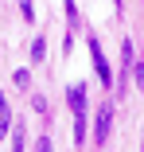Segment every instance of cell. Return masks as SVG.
<instances>
[{"instance_id":"cell-11","label":"cell","mask_w":144,"mask_h":152,"mask_svg":"<svg viewBox=\"0 0 144 152\" xmlns=\"http://www.w3.org/2000/svg\"><path fill=\"white\" fill-rule=\"evenodd\" d=\"M132 78H136V86L144 90V58H140V63H132Z\"/></svg>"},{"instance_id":"cell-10","label":"cell","mask_w":144,"mask_h":152,"mask_svg":"<svg viewBox=\"0 0 144 152\" xmlns=\"http://www.w3.org/2000/svg\"><path fill=\"white\" fill-rule=\"evenodd\" d=\"M20 12H23L27 23H31V20H35V0H20Z\"/></svg>"},{"instance_id":"cell-4","label":"cell","mask_w":144,"mask_h":152,"mask_svg":"<svg viewBox=\"0 0 144 152\" xmlns=\"http://www.w3.org/2000/svg\"><path fill=\"white\" fill-rule=\"evenodd\" d=\"M12 133V109H8V102H4V94H0V140H4Z\"/></svg>"},{"instance_id":"cell-6","label":"cell","mask_w":144,"mask_h":152,"mask_svg":"<svg viewBox=\"0 0 144 152\" xmlns=\"http://www.w3.org/2000/svg\"><path fill=\"white\" fill-rule=\"evenodd\" d=\"M12 152H27V133H23V125H12Z\"/></svg>"},{"instance_id":"cell-7","label":"cell","mask_w":144,"mask_h":152,"mask_svg":"<svg viewBox=\"0 0 144 152\" xmlns=\"http://www.w3.org/2000/svg\"><path fill=\"white\" fill-rule=\"evenodd\" d=\"M27 51H31V63H43V55H47V39H43V35H35Z\"/></svg>"},{"instance_id":"cell-13","label":"cell","mask_w":144,"mask_h":152,"mask_svg":"<svg viewBox=\"0 0 144 152\" xmlns=\"http://www.w3.org/2000/svg\"><path fill=\"white\" fill-rule=\"evenodd\" d=\"M35 152H55V144H51V137H39V140H35Z\"/></svg>"},{"instance_id":"cell-3","label":"cell","mask_w":144,"mask_h":152,"mask_svg":"<svg viewBox=\"0 0 144 152\" xmlns=\"http://www.w3.org/2000/svg\"><path fill=\"white\" fill-rule=\"evenodd\" d=\"M66 102H70V109H74V117H86V86H82V82L66 90Z\"/></svg>"},{"instance_id":"cell-12","label":"cell","mask_w":144,"mask_h":152,"mask_svg":"<svg viewBox=\"0 0 144 152\" xmlns=\"http://www.w3.org/2000/svg\"><path fill=\"white\" fill-rule=\"evenodd\" d=\"M31 109H35V113H47V98L35 94V98H31Z\"/></svg>"},{"instance_id":"cell-1","label":"cell","mask_w":144,"mask_h":152,"mask_svg":"<svg viewBox=\"0 0 144 152\" xmlns=\"http://www.w3.org/2000/svg\"><path fill=\"white\" fill-rule=\"evenodd\" d=\"M90 66H94V74H97V82L101 86H113L117 78H113V70H109V63H105V51H101V43L90 35Z\"/></svg>"},{"instance_id":"cell-9","label":"cell","mask_w":144,"mask_h":152,"mask_svg":"<svg viewBox=\"0 0 144 152\" xmlns=\"http://www.w3.org/2000/svg\"><path fill=\"white\" fill-rule=\"evenodd\" d=\"M12 82H16L20 90H27V86H31V70H23V66H20V70L12 74Z\"/></svg>"},{"instance_id":"cell-8","label":"cell","mask_w":144,"mask_h":152,"mask_svg":"<svg viewBox=\"0 0 144 152\" xmlns=\"http://www.w3.org/2000/svg\"><path fill=\"white\" fill-rule=\"evenodd\" d=\"M66 20H70V31L82 27V16H78V4H74V0H66Z\"/></svg>"},{"instance_id":"cell-2","label":"cell","mask_w":144,"mask_h":152,"mask_svg":"<svg viewBox=\"0 0 144 152\" xmlns=\"http://www.w3.org/2000/svg\"><path fill=\"white\" fill-rule=\"evenodd\" d=\"M109 129H113V102L97 105V117H94V144H97V148L109 140Z\"/></svg>"},{"instance_id":"cell-5","label":"cell","mask_w":144,"mask_h":152,"mask_svg":"<svg viewBox=\"0 0 144 152\" xmlns=\"http://www.w3.org/2000/svg\"><path fill=\"white\" fill-rule=\"evenodd\" d=\"M132 63H136V51H132V39H125L121 43V70H132Z\"/></svg>"}]
</instances>
